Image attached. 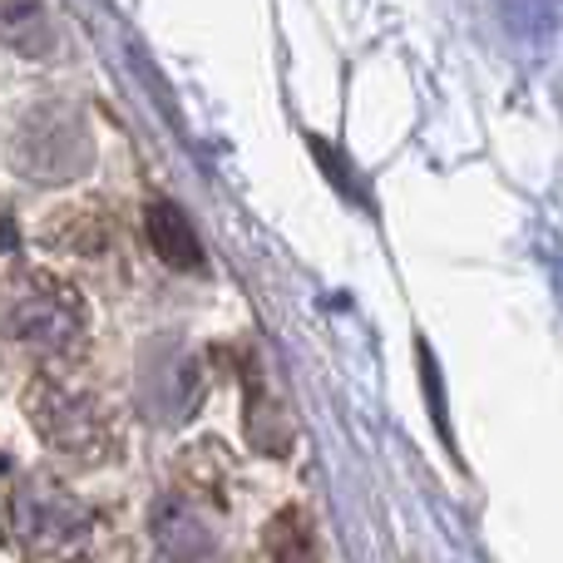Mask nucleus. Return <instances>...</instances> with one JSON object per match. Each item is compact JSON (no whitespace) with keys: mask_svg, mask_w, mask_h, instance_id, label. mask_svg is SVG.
<instances>
[{"mask_svg":"<svg viewBox=\"0 0 563 563\" xmlns=\"http://www.w3.org/2000/svg\"><path fill=\"white\" fill-rule=\"evenodd\" d=\"M5 327L25 351H49L65 356L79 346L89 327V307L69 282L49 273H15L5 297Z\"/></svg>","mask_w":563,"mask_h":563,"instance_id":"f257e3e1","label":"nucleus"},{"mask_svg":"<svg viewBox=\"0 0 563 563\" xmlns=\"http://www.w3.org/2000/svg\"><path fill=\"white\" fill-rule=\"evenodd\" d=\"M25 410L49 445L65 450V455H79V460L104 455L109 435H114V420H109L104 400H99L95 390L75 386V380L35 376L25 390Z\"/></svg>","mask_w":563,"mask_h":563,"instance_id":"f03ea898","label":"nucleus"},{"mask_svg":"<svg viewBox=\"0 0 563 563\" xmlns=\"http://www.w3.org/2000/svg\"><path fill=\"white\" fill-rule=\"evenodd\" d=\"M20 519H30V529H15V534L25 539L30 554L49 563H75L79 554L95 549V515L79 499H69L59 485H49V479L30 485V505H20L10 495V525H20Z\"/></svg>","mask_w":563,"mask_h":563,"instance_id":"7ed1b4c3","label":"nucleus"},{"mask_svg":"<svg viewBox=\"0 0 563 563\" xmlns=\"http://www.w3.org/2000/svg\"><path fill=\"white\" fill-rule=\"evenodd\" d=\"M15 164L30 178H69L75 168L89 164V139L69 109L45 104L35 114H25V124L15 129Z\"/></svg>","mask_w":563,"mask_h":563,"instance_id":"20e7f679","label":"nucleus"},{"mask_svg":"<svg viewBox=\"0 0 563 563\" xmlns=\"http://www.w3.org/2000/svg\"><path fill=\"white\" fill-rule=\"evenodd\" d=\"M144 233L164 267H174V273H203V243H198L194 223H188V213L178 203L154 198L144 208Z\"/></svg>","mask_w":563,"mask_h":563,"instance_id":"39448f33","label":"nucleus"},{"mask_svg":"<svg viewBox=\"0 0 563 563\" xmlns=\"http://www.w3.org/2000/svg\"><path fill=\"white\" fill-rule=\"evenodd\" d=\"M45 238L59 247V253L95 257V253L109 247V218L99 213V203H75V208H65V213L49 218Z\"/></svg>","mask_w":563,"mask_h":563,"instance_id":"423d86ee","label":"nucleus"},{"mask_svg":"<svg viewBox=\"0 0 563 563\" xmlns=\"http://www.w3.org/2000/svg\"><path fill=\"white\" fill-rule=\"evenodd\" d=\"M243 426H247V440H253L257 455H287L291 450V426L277 406H267L263 386H247V410H243Z\"/></svg>","mask_w":563,"mask_h":563,"instance_id":"0eeeda50","label":"nucleus"},{"mask_svg":"<svg viewBox=\"0 0 563 563\" xmlns=\"http://www.w3.org/2000/svg\"><path fill=\"white\" fill-rule=\"evenodd\" d=\"M5 40L15 49H25V55H45V49L55 45L40 0H5Z\"/></svg>","mask_w":563,"mask_h":563,"instance_id":"6e6552de","label":"nucleus"},{"mask_svg":"<svg viewBox=\"0 0 563 563\" xmlns=\"http://www.w3.org/2000/svg\"><path fill=\"white\" fill-rule=\"evenodd\" d=\"M267 549L277 554V563H297L311 549V534L301 525V509H282V515L267 525Z\"/></svg>","mask_w":563,"mask_h":563,"instance_id":"1a4fd4ad","label":"nucleus"}]
</instances>
